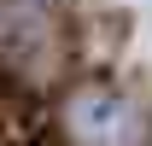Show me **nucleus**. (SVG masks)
Wrapping results in <instances>:
<instances>
[{
  "label": "nucleus",
  "instance_id": "2",
  "mask_svg": "<svg viewBox=\"0 0 152 146\" xmlns=\"http://www.w3.org/2000/svg\"><path fill=\"white\" fill-rule=\"evenodd\" d=\"M47 41H53V23L35 12V0H6L0 6V58L35 64Z\"/></svg>",
  "mask_w": 152,
  "mask_h": 146
},
{
  "label": "nucleus",
  "instance_id": "1",
  "mask_svg": "<svg viewBox=\"0 0 152 146\" xmlns=\"http://www.w3.org/2000/svg\"><path fill=\"white\" fill-rule=\"evenodd\" d=\"M58 134L70 146H146L152 117L134 93L105 88V82H82L58 99Z\"/></svg>",
  "mask_w": 152,
  "mask_h": 146
}]
</instances>
